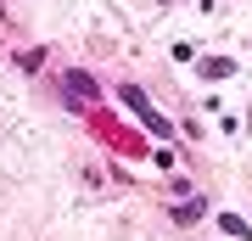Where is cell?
I'll list each match as a JSON object with an SVG mask.
<instances>
[{
    "instance_id": "6da1fadb",
    "label": "cell",
    "mask_w": 252,
    "mask_h": 241,
    "mask_svg": "<svg viewBox=\"0 0 252 241\" xmlns=\"http://www.w3.org/2000/svg\"><path fill=\"white\" fill-rule=\"evenodd\" d=\"M56 90H62V101H73V107H90V101L101 96L90 73H62V84H56Z\"/></svg>"
},
{
    "instance_id": "3957f363",
    "label": "cell",
    "mask_w": 252,
    "mask_h": 241,
    "mask_svg": "<svg viewBox=\"0 0 252 241\" xmlns=\"http://www.w3.org/2000/svg\"><path fill=\"white\" fill-rule=\"evenodd\" d=\"M202 213H207V202H202V197H196V202H174V224H196Z\"/></svg>"
},
{
    "instance_id": "7a4b0ae2",
    "label": "cell",
    "mask_w": 252,
    "mask_h": 241,
    "mask_svg": "<svg viewBox=\"0 0 252 241\" xmlns=\"http://www.w3.org/2000/svg\"><path fill=\"white\" fill-rule=\"evenodd\" d=\"M118 96H124V101H129V107H135V112H140V124H146V129H152V135H168V118H162V112H157V107H152V101H146V96H140V90H135V84H124V90H118Z\"/></svg>"
}]
</instances>
